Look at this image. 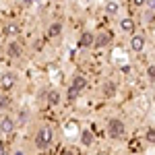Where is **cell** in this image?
I'll return each instance as SVG.
<instances>
[{"label": "cell", "mask_w": 155, "mask_h": 155, "mask_svg": "<svg viewBox=\"0 0 155 155\" xmlns=\"http://www.w3.org/2000/svg\"><path fill=\"white\" fill-rule=\"evenodd\" d=\"M79 137H81V143H83L85 147H91V145H93V132L89 130V128H81Z\"/></svg>", "instance_id": "9"}, {"label": "cell", "mask_w": 155, "mask_h": 155, "mask_svg": "<svg viewBox=\"0 0 155 155\" xmlns=\"http://www.w3.org/2000/svg\"><path fill=\"white\" fill-rule=\"evenodd\" d=\"M124 132H126V126H124V122L120 118H112L107 122V134H110L112 139H122Z\"/></svg>", "instance_id": "2"}, {"label": "cell", "mask_w": 155, "mask_h": 155, "mask_svg": "<svg viewBox=\"0 0 155 155\" xmlns=\"http://www.w3.org/2000/svg\"><path fill=\"white\" fill-rule=\"evenodd\" d=\"M155 17H153V12H147V15H145V21H147V23H149V21H153Z\"/></svg>", "instance_id": "24"}, {"label": "cell", "mask_w": 155, "mask_h": 155, "mask_svg": "<svg viewBox=\"0 0 155 155\" xmlns=\"http://www.w3.org/2000/svg\"><path fill=\"white\" fill-rule=\"evenodd\" d=\"M134 2V6H145L147 4V0H132Z\"/></svg>", "instance_id": "23"}, {"label": "cell", "mask_w": 155, "mask_h": 155, "mask_svg": "<svg viewBox=\"0 0 155 155\" xmlns=\"http://www.w3.org/2000/svg\"><path fill=\"white\" fill-rule=\"evenodd\" d=\"M0 130L4 132V134H11V132L15 130V120H12L11 116H4V118L0 120Z\"/></svg>", "instance_id": "7"}, {"label": "cell", "mask_w": 155, "mask_h": 155, "mask_svg": "<svg viewBox=\"0 0 155 155\" xmlns=\"http://www.w3.org/2000/svg\"><path fill=\"white\" fill-rule=\"evenodd\" d=\"M37 2H41V0H37Z\"/></svg>", "instance_id": "29"}, {"label": "cell", "mask_w": 155, "mask_h": 155, "mask_svg": "<svg viewBox=\"0 0 155 155\" xmlns=\"http://www.w3.org/2000/svg\"><path fill=\"white\" fill-rule=\"evenodd\" d=\"M101 91H104V97H114V95H116V83L106 81L104 87H101Z\"/></svg>", "instance_id": "12"}, {"label": "cell", "mask_w": 155, "mask_h": 155, "mask_svg": "<svg viewBox=\"0 0 155 155\" xmlns=\"http://www.w3.org/2000/svg\"><path fill=\"white\" fill-rule=\"evenodd\" d=\"M0 132H2V130H0Z\"/></svg>", "instance_id": "30"}, {"label": "cell", "mask_w": 155, "mask_h": 155, "mask_svg": "<svg viewBox=\"0 0 155 155\" xmlns=\"http://www.w3.org/2000/svg\"><path fill=\"white\" fill-rule=\"evenodd\" d=\"M4 33H6V35H17V33H19V25L17 23H8L6 29H4Z\"/></svg>", "instance_id": "16"}, {"label": "cell", "mask_w": 155, "mask_h": 155, "mask_svg": "<svg viewBox=\"0 0 155 155\" xmlns=\"http://www.w3.org/2000/svg\"><path fill=\"white\" fill-rule=\"evenodd\" d=\"M12 155H25V151H23V149H17V151H15Z\"/></svg>", "instance_id": "26"}, {"label": "cell", "mask_w": 155, "mask_h": 155, "mask_svg": "<svg viewBox=\"0 0 155 155\" xmlns=\"http://www.w3.org/2000/svg\"><path fill=\"white\" fill-rule=\"evenodd\" d=\"M64 155H72V153H71V151H64Z\"/></svg>", "instance_id": "27"}, {"label": "cell", "mask_w": 155, "mask_h": 155, "mask_svg": "<svg viewBox=\"0 0 155 155\" xmlns=\"http://www.w3.org/2000/svg\"><path fill=\"white\" fill-rule=\"evenodd\" d=\"M147 77H149V81H155V64H151L147 68Z\"/></svg>", "instance_id": "21"}, {"label": "cell", "mask_w": 155, "mask_h": 155, "mask_svg": "<svg viewBox=\"0 0 155 155\" xmlns=\"http://www.w3.org/2000/svg\"><path fill=\"white\" fill-rule=\"evenodd\" d=\"M54 143V128L46 124V126H41L35 134V147L37 149H50V145Z\"/></svg>", "instance_id": "1"}, {"label": "cell", "mask_w": 155, "mask_h": 155, "mask_svg": "<svg viewBox=\"0 0 155 155\" xmlns=\"http://www.w3.org/2000/svg\"><path fill=\"white\" fill-rule=\"evenodd\" d=\"M120 11V4L116 2V0H107V4H106V12L110 15V17H114L116 12Z\"/></svg>", "instance_id": "14"}, {"label": "cell", "mask_w": 155, "mask_h": 155, "mask_svg": "<svg viewBox=\"0 0 155 155\" xmlns=\"http://www.w3.org/2000/svg\"><path fill=\"white\" fill-rule=\"evenodd\" d=\"M25 2H27V4H31V2H33V0H25Z\"/></svg>", "instance_id": "28"}, {"label": "cell", "mask_w": 155, "mask_h": 155, "mask_svg": "<svg viewBox=\"0 0 155 155\" xmlns=\"http://www.w3.org/2000/svg\"><path fill=\"white\" fill-rule=\"evenodd\" d=\"M6 54H8L11 58H19V56L23 54V48H21V44H19V41H11V44L6 46Z\"/></svg>", "instance_id": "6"}, {"label": "cell", "mask_w": 155, "mask_h": 155, "mask_svg": "<svg viewBox=\"0 0 155 155\" xmlns=\"http://www.w3.org/2000/svg\"><path fill=\"white\" fill-rule=\"evenodd\" d=\"M64 137H68V139H72V137H77L79 132H81V124H79V120H74V118H71V120H66L64 122Z\"/></svg>", "instance_id": "4"}, {"label": "cell", "mask_w": 155, "mask_h": 155, "mask_svg": "<svg viewBox=\"0 0 155 155\" xmlns=\"http://www.w3.org/2000/svg\"><path fill=\"white\" fill-rule=\"evenodd\" d=\"M8 104H11V99H8V97H6V95H0V110H6Z\"/></svg>", "instance_id": "20"}, {"label": "cell", "mask_w": 155, "mask_h": 155, "mask_svg": "<svg viewBox=\"0 0 155 155\" xmlns=\"http://www.w3.org/2000/svg\"><path fill=\"white\" fill-rule=\"evenodd\" d=\"M145 139L149 141V145H155V128H149L145 132Z\"/></svg>", "instance_id": "19"}, {"label": "cell", "mask_w": 155, "mask_h": 155, "mask_svg": "<svg viewBox=\"0 0 155 155\" xmlns=\"http://www.w3.org/2000/svg\"><path fill=\"white\" fill-rule=\"evenodd\" d=\"M93 44H95V35H93L91 31H83L81 37H79V46H81V48H91Z\"/></svg>", "instance_id": "5"}, {"label": "cell", "mask_w": 155, "mask_h": 155, "mask_svg": "<svg viewBox=\"0 0 155 155\" xmlns=\"http://www.w3.org/2000/svg\"><path fill=\"white\" fill-rule=\"evenodd\" d=\"M79 93H81L79 89H74V87H68V91H66V97H68L71 101H74V99L79 97Z\"/></svg>", "instance_id": "18"}, {"label": "cell", "mask_w": 155, "mask_h": 155, "mask_svg": "<svg viewBox=\"0 0 155 155\" xmlns=\"http://www.w3.org/2000/svg\"><path fill=\"white\" fill-rule=\"evenodd\" d=\"M71 87H74V89H79V91H83L85 87H87V79H85L83 74H77L74 79H72V85Z\"/></svg>", "instance_id": "13"}, {"label": "cell", "mask_w": 155, "mask_h": 155, "mask_svg": "<svg viewBox=\"0 0 155 155\" xmlns=\"http://www.w3.org/2000/svg\"><path fill=\"white\" fill-rule=\"evenodd\" d=\"M130 48H132V52H143L145 50V37L143 35H132L130 37Z\"/></svg>", "instance_id": "8"}, {"label": "cell", "mask_w": 155, "mask_h": 155, "mask_svg": "<svg viewBox=\"0 0 155 155\" xmlns=\"http://www.w3.org/2000/svg\"><path fill=\"white\" fill-rule=\"evenodd\" d=\"M0 155H8V149H6L4 143H0Z\"/></svg>", "instance_id": "22"}, {"label": "cell", "mask_w": 155, "mask_h": 155, "mask_svg": "<svg viewBox=\"0 0 155 155\" xmlns=\"http://www.w3.org/2000/svg\"><path fill=\"white\" fill-rule=\"evenodd\" d=\"M110 41H112V37H110V33H97V35H95V44H93V46H99V48H106V46H110Z\"/></svg>", "instance_id": "11"}, {"label": "cell", "mask_w": 155, "mask_h": 155, "mask_svg": "<svg viewBox=\"0 0 155 155\" xmlns=\"http://www.w3.org/2000/svg\"><path fill=\"white\" fill-rule=\"evenodd\" d=\"M48 101L52 104V106L60 104V93H58V91H50V93H48Z\"/></svg>", "instance_id": "17"}, {"label": "cell", "mask_w": 155, "mask_h": 155, "mask_svg": "<svg viewBox=\"0 0 155 155\" xmlns=\"http://www.w3.org/2000/svg\"><path fill=\"white\" fill-rule=\"evenodd\" d=\"M17 72H12V71H6V72H2L0 74V89H4V91H8V89H12L15 85H17Z\"/></svg>", "instance_id": "3"}, {"label": "cell", "mask_w": 155, "mask_h": 155, "mask_svg": "<svg viewBox=\"0 0 155 155\" xmlns=\"http://www.w3.org/2000/svg\"><path fill=\"white\" fill-rule=\"evenodd\" d=\"M147 2H149V8H151V11H155V0H147Z\"/></svg>", "instance_id": "25"}, {"label": "cell", "mask_w": 155, "mask_h": 155, "mask_svg": "<svg viewBox=\"0 0 155 155\" xmlns=\"http://www.w3.org/2000/svg\"><path fill=\"white\" fill-rule=\"evenodd\" d=\"M120 29H122L124 33H132V31H134V21H132V17H124V19L120 21Z\"/></svg>", "instance_id": "10"}, {"label": "cell", "mask_w": 155, "mask_h": 155, "mask_svg": "<svg viewBox=\"0 0 155 155\" xmlns=\"http://www.w3.org/2000/svg\"><path fill=\"white\" fill-rule=\"evenodd\" d=\"M62 33V23H52L48 27V37H58Z\"/></svg>", "instance_id": "15"}]
</instances>
